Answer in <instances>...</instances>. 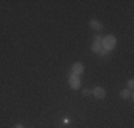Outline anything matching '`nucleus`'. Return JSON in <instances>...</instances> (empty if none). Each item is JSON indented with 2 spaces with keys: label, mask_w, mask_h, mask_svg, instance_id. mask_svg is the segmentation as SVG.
I'll list each match as a JSON object with an SVG mask.
<instances>
[{
  "label": "nucleus",
  "mask_w": 134,
  "mask_h": 128,
  "mask_svg": "<svg viewBox=\"0 0 134 128\" xmlns=\"http://www.w3.org/2000/svg\"><path fill=\"white\" fill-rule=\"evenodd\" d=\"M133 85H134V80H129V87L133 88Z\"/></svg>",
  "instance_id": "9"
},
{
  "label": "nucleus",
  "mask_w": 134,
  "mask_h": 128,
  "mask_svg": "<svg viewBox=\"0 0 134 128\" xmlns=\"http://www.w3.org/2000/svg\"><path fill=\"white\" fill-rule=\"evenodd\" d=\"M69 84H70V87H71L73 90H79V88H80V85H81L80 77L71 74V75H70V78H69Z\"/></svg>",
  "instance_id": "2"
},
{
  "label": "nucleus",
  "mask_w": 134,
  "mask_h": 128,
  "mask_svg": "<svg viewBox=\"0 0 134 128\" xmlns=\"http://www.w3.org/2000/svg\"><path fill=\"white\" fill-rule=\"evenodd\" d=\"M120 97L123 98V100H126V98H130V97H133V92L130 91V90H121L120 91Z\"/></svg>",
  "instance_id": "6"
},
{
  "label": "nucleus",
  "mask_w": 134,
  "mask_h": 128,
  "mask_svg": "<svg viewBox=\"0 0 134 128\" xmlns=\"http://www.w3.org/2000/svg\"><path fill=\"white\" fill-rule=\"evenodd\" d=\"M71 71H73V74H74V75H79V77H80V75L83 74V71H84V66H83L81 63H74V64H73Z\"/></svg>",
  "instance_id": "3"
},
{
  "label": "nucleus",
  "mask_w": 134,
  "mask_h": 128,
  "mask_svg": "<svg viewBox=\"0 0 134 128\" xmlns=\"http://www.w3.org/2000/svg\"><path fill=\"white\" fill-rule=\"evenodd\" d=\"M93 95L97 100H103L104 97H106V90H104L103 87H96L93 90Z\"/></svg>",
  "instance_id": "4"
},
{
  "label": "nucleus",
  "mask_w": 134,
  "mask_h": 128,
  "mask_svg": "<svg viewBox=\"0 0 134 128\" xmlns=\"http://www.w3.org/2000/svg\"><path fill=\"white\" fill-rule=\"evenodd\" d=\"M116 44H117V38L114 37L113 34H110V36H107V37L103 38V47H104L107 51L113 50L114 47H116Z\"/></svg>",
  "instance_id": "1"
},
{
  "label": "nucleus",
  "mask_w": 134,
  "mask_h": 128,
  "mask_svg": "<svg viewBox=\"0 0 134 128\" xmlns=\"http://www.w3.org/2000/svg\"><path fill=\"white\" fill-rule=\"evenodd\" d=\"M94 41L96 43H103V38H101V36L97 34V36H94Z\"/></svg>",
  "instance_id": "8"
},
{
  "label": "nucleus",
  "mask_w": 134,
  "mask_h": 128,
  "mask_svg": "<svg viewBox=\"0 0 134 128\" xmlns=\"http://www.w3.org/2000/svg\"><path fill=\"white\" fill-rule=\"evenodd\" d=\"M83 92H84V95H88V94H90V91H88V90H84Z\"/></svg>",
  "instance_id": "10"
},
{
  "label": "nucleus",
  "mask_w": 134,
  "mask_h": 128,
  "mask_svg": "<svg viewBox=\"0 0 134 128\" xmlns=\"http://www.w3.org/2000/svg\"><path fill=\"white\" fill-rule=\"evenodd\" d=\"M103 50V43H93V46H91V51H94V53H100V51Z\"/></svg>",
  "instance_id": "7"
},
{
  "label": "nucleus",
  "mask_w": 134,
  "mask_h": 128,
  "mask_svg": "<svg viewBox=\"0 0 134 128\" xmlns=\"http://www.w3.org/2000/svg\"><path fill=\"white\" fill-rule=\"evenodd\" d=\"M90 27L93 28V30H96V31H101L103 30V23H101L100 20L93 19V20H90Z\"/></svg>",
  "instance_id": "5"
},
{
  "label": "nucleus",
  "mask_w": 134,
  "mask_h": 128,
  "mask_svg": "<svg viewBox=\"0 0 134 128\" xmlns=\"http://www.w3.org/2000/svg\"><path fill=\"white\" fill-rule=\"evenodd\" d=\"M14 128H24V127H23V125H21V124H17V125H16Z\"/></svg>",
  "instance_id": "11"
}]
</instances>
